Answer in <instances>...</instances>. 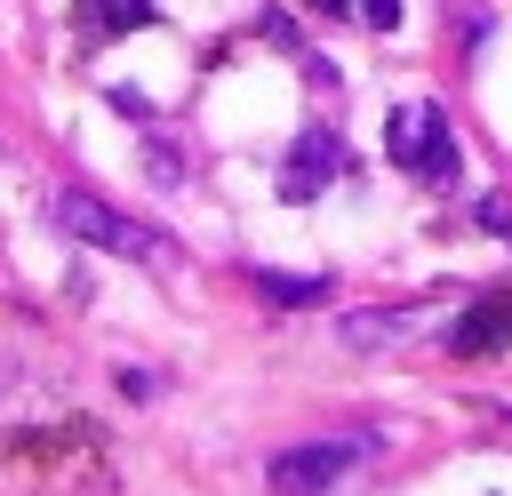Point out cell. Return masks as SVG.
I'll return each instance as SVG.
<instances>
[{
    "mask_svg": "<svg viewBox=\"0 0 512 496\" xmlns=\"http://www.w3.org/2000/svg\"><path fill=\"white\" fill-rule=\"evenodd\" d=\"M48 216H56L80 248H104V256H128V264H168V240H160L152 224L120 216V208H112V200H96V192H56V200H48Z\"/></svg>",
    "mask_w": 512,
    "mask_h": 496,
    "instance_id": "1",
    "label": "cell"
},
{
    "mask_svg": "<svg viewBox=\"0 0 512 496\" xmlns=\"http://www.w3.org/2000/svg\"><path fill=\"white\" fill-rule=\"evenodd\" d=\"M384 152H392V168H408L416 184H456V176H464V152H456L440 104H400V112L384 120Z\"/></svg>",
    "mask_w": 512,
    "mask_h": 496,
    "instance_id": "2",
    "label": "cell"
},
{
    "mask_svg": "<svg viewBox=\"0 0 512 496\" xmlns=\"http://www.w3.org/2000/svg\"><path fill=\"white\" fill-rule=\"evenodd\" d=\"M376 448H384L376 432H336V440H296V448H280V456H272V472H264V480H272L280 496H328V488H336V480H352V472H360V464H368Z\"/></svg>",
    "mask_w": 512,
    "mask_h": 496,
    "instance_id": "3",
    "label": "cell"
},
{
    "mask_svg": "<svg viewBox=\"0 0 512 496\" xmlns=\"http://www.w3.org/2000/svg\"><path fill=\"white\" fill-rule=\"evenodd\" d=\"M336 176H344V144H336V128H304V136L288 144V160H280V200H320Z\"/></svg>",
    "mask_w": 512,
    "mask_h": 496,
    "instance_id": "4",
    "label": "cell"
},
{
    "mask_svg": "<svg viewBox=\"0 0 512 496\" xmlns=\"http://www.w3.org/2000/svg\"><path fill=\"white\" fill-rule=\"evenodd\" d=\"M416 328H424L416 304H392V312H344V320H336V336H344L352 352H392V344H408Z\"/></svg>",
    "mask_w": 512,
    "mask_h": 496,
    "instance_id": "5",
    "label": "cell"
},
{
    "mask_svg": "<svg viewBox=\"0 0 512 496\" xmlns=\"http://www.w3.org/2000/svg\"><path fill=\"white\" fill-rule=\"evenodd\" d=\"M496 344H512V296H480V304L448 328V352H464V360H480V352H496Z\"/></svg>",
    "mask_w": 512,
    "mask_h": 496,
    "instance_id": "6",
    "label": "cell"
},
{
    "mask_svg": "<svg viewBox=\"0 0 512 496\" xmlns=\"http://www.w3.org/2000/svg\"><path fill=\"white\" fill-rule=\"evenodd\" d=\"M160 8L152 0H72V24L88 32V40H120V32H144Z\"/></svg>",
    "mask_w": 512,
    "mask_h": 496,
    "instance_id": "7",
    "label": "cell"
},
{
    "mask_svg": "<svg viewBox=\"0 0 512 496\" xmlns=\"http://www.w3.org/2000/svg\"><path fill=\"white\" fill-rule=\"evenodd\" d=\"M248 280H256V296H264V304H288V312H304V304H320V296H328V280H312V272H264V264H256Z\"/></svg>",
    "mask_w": 512,
    "mask_h": 496,
    "instance_id": "8",
    "label": "cell"
},
{
    "mask_svg": "<svg viewBox=\"0 0 512 496\" xmlns=\"http://www.w3.org/2000/svg\"><path fill=\"white\" fill-rule=\"evenodd\" d=\"M472 216H480V232H496V240H512V200H504V192H488V200H480Z\"/></svg>",
    "mask_w": 512,
    "mask_h": 496,
    "instance_id": "9",
    "label": "cell"
},
{
    "mask_svg": "<svg viewBox=\"0 0 512 496\" xmlns=\"http://www.w3.org/2000/svg\"><path fill=\"white\" fill-rule=\"evenodd\" d=\"M144 168H152V184H176V176H184V168H176V152H168V144H152V152H144Z\"/></svg>",
    "mask_w": 512,
    "mask_h": 496,
    "instance_id": "10",
    "label": "cell"
},
{
    "mask_svg": "<svg viewBox=\"0 0 512 496\" xmlns=\"http://www.w3.org/2000/svg\"><path fill=\"white\" fill-rule=\"evenodd\" d=\"M360 16H368L376 32H392V24H400V0H360Z\"/></svg>",
    "mask_w": 512,
    "mask_h": 496,
    "instance_id": "11",
    "label": "cell"
},
{
    "mask_svg": "<svg viewBox=\"0 0 512 496\" xmlns=\"http://www.w3.org/2000/svg\"><path fill=\"white\" fill-rule=\"evenodd\" d=\"M312 8H320V16H352V0H312Z\"/></svg>",
    "mask_w": 512,
    "mask_h": 496,
    "instance_id": "12",
    "label": "cell"
}]
</instances>
